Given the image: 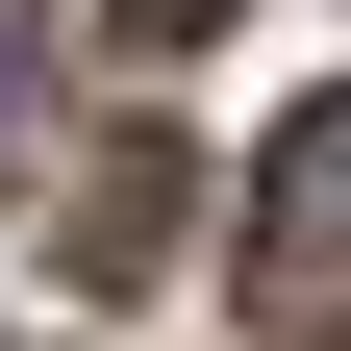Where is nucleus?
<instances>
[{"label": "nucleus", "mask_w": 351, "mask_h": 351, "mask_svg": "<svg viewBox=\"0 0 351 351\" xmlns=\"http://www.w3.org/2000/svg\"><path fill=\"white\" fill-rule=\"evenodd\" d=\"M251 326H301V351H351V75L251 151Z\"/></svg>", "instance_id": "nucleus-1"}, {"label": "nucleus", "mask_w": 351, "mask_h": 351, "mask_svg": "<svg viewBox=\"0 0 351 351\" xmlns=\"http://www.w3.org/2000/svg\"><path fill=\"white\" fill-rule=\"evenodd\" d=\"M176 251V125H101V151H75V201H51V276L101 301V276H151Z\"/></svg>", "instance_id": "nucleus-2"}, {"label": "nucleus", "mask_w": 351, "mask_h": 351, "mask_svg": "<svg viewBox=\"0 0 351 351\" xmlns=\"http://www.w3.org/2000/svg\"><path fill=\"white\" fill-rule=\"evenodd\" d=\"M201 25H226V0H125V51H201Z\"/></svg>", "instance_id": "nucleus-3"}, {"label": "nucleus", "mask_w": 351, "mask_h": 351, "mask_svg": "<svg viewBox=\"0 0 351 351\" xmlns=\"http://www.w3.org/2000/svg\"><path fill=\"white\" fill-rule=\"evenodd\" d=\"M25 75H51V0H0V101H25Z\"/></svg>", "instance_id": "nucleus-4"}]
</instances>
